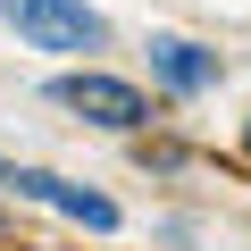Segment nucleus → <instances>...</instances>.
Masks as SVG:
<instances>
[{
  "label": "nucleus",
  "instance_id": "nucleus-3",
  "mask_svg": "<svg viewBox=\"0 0 251 251\" xmlns=\"http://www.w3.org/2000/svg\"><path fill=\"white\" fill-rule=\"evenodd\" d=\"M25 201H42V209H59V218H75V226H92V234H109L117 226V209L100 201V193H84V184H67V176H42V168H17L9 176Z\"/></svg>",
  "mask_w": 251,
  "mask_h": 251
},
{
  "label": "nucleus",
  "instance_id": "nucleus-4",
  "mask_svg": "<svg viewBox=\"0 0 251 251\" xmlns=\"http://www.w3.org/2000/svg\"><path fill=\"white\" fill-rule=\"evenodd\" d=\"M151 75L168 92H209L218 84V50H201V42H151Z\"/></svg>",
  "mask_w": 251,
  "mask_h": 251
},
{
  "label": "nucleus",
  "instance_id": "nucleus-1",
  "mask_svg": "<svg viewBox=\"0 0 251 251\" xmlns=\"http://www.w3.org/2000/svg\"><path fill=\"white\" fill-rule=\"evenodd\" d=\"M17 34L34 50H92L100 42V17L84 0H17Z\"/></svg>",
  "mask_w": 251,
  "mask_h": 251
},
{
  "label": "nucleus",
  "instance_id": "nucleus-2",
  "mask_svg": "<svg viewBox=\"0 0 251 251\" xmlns=\"http://www.w3.org/2000/svg\"><path fill=\"white\" fill-rule=\"evenodd\" d=\"M50 100H59V109H84L92 126H117V134L151 117V109H143V92H134V84H117V75H59V84H50Z\"/></svg>",
  "mask_w": 251,
  "mask_h": 251
}]
</instances>
